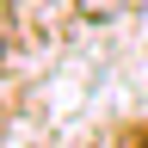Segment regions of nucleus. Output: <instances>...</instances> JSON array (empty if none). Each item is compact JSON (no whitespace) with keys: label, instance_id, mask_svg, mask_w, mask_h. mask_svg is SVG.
I'll list each match as a JSON object with an SVG mask.
<instances>
[{"label":"nucleus","instance_id":"1","mask_svg":"<svg viewBox=\"0 0 148 148\" xmlns=\"http://www.w3.org/2000/svg\"><path fill=\"white\" fill-rule=\"evenodd\" d=\"M74 6H80L86 18H105V12H117V6H123V0H74Z\"/></svg>","mask_w":148,"mask_h":148}]
</instances>
